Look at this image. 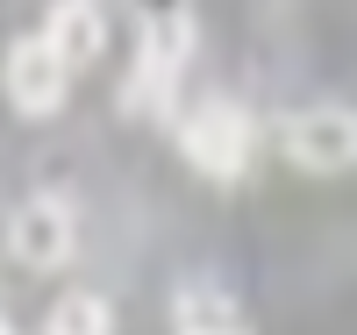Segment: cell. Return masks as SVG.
<instances>
[{
	"label": "cell",
	"instance_id": "1",
	"mask_svg": "<svg viewBox=\"0 0 357 335\" xmlns=\"http://www.w3.org/2000/svg\"><path fill=\"white\" fill-rule=\"evenodd\" d=\"M178 150H186V164L200 178H243L250 150H257V129L236 100H200L186 114V129H178Z\"/></svg>",
	"mask_w": 357,
	"mask_h": 335
},
{
	"label": "cell",
	"instance_id": "2",
	"mask_svg": "<svg viewBox=\"0 0 357 335\" xmlns=\"http://www.w3.org/2000/svg\"><path fill=\"white\" fill-rule=\"evenodd\" d=\"M72 235H79V221H72L65 200H57V193H29L8 215V257L22 271H57L72 257Z\"/></svg>",
	"mask_w": 357,
	"mask_h": 335
},
{
	"label": "cell",
	"instance_id": "3",
	"mask_svg": "<svg viewBox=\"0 0 357 335\" xmlns=\"http://www.w3.org/2000/svg\"><path fill=\"white\" fill-rule=\"evenodd\" d=\"M286 157L329 178V171H350L357 164V114L350 107H301L286 121Z\"/></svg>",
	"mask_w": 357,
	"mask_h": 335
},
{
	"label": "cell",
	"instance_id": "4",
	"mask_svg": "<svg viewBox=\"0 0 357 335\" xmlns=\"http://www.w3.org/2000/svg\"><path fill=\"white\" fill-rule=\"evenodd\" d=\"M65 57H57L43 36H22L8 43V57H0V86H8V107L15 114H57L65 107Z\"/></svg>",
	"mask_w": 357,
	"mask_h": 335
},
{
	"label": "cell",
	"instance_id": "5",
	"mask_svg": "<svg viewBox=\"0 0 357 335\" xmlns=\"http://www.w3.org/2000/svg\"><path fill=\"white\" fill-rule=\"evenodd\" d=\"M43 43L65 57V72L93 65V57L107 50V15H100V0H57L50 22H43Z\"/></svg>",
	"mask_w": 357,
	"mask_h": 335
},
{
	"label": "cell",
	"instance_id": "6",
	"mask_svg": "<svg viewBox=\"0 0 357 335\" xmlns=\"http://www.w3.org/2000/svg\"><path fill=\"white\" fill-rule=\"evenodd\" d=\"M172 321H178V335H243L229 286H215V279H186L178 286L172 293Z\"/></svg>",
	"mask_w": 357,
	"mask_h": 335
},
{
	"label": "cell",
	"instance_id": "7",
	"mask_svg": "<svg viewBox=\"0 0 357 335\" xmlns=\"http://www.w3.org/2000/svg\"><path fill=\"white\" fill-rule=\"evenodd\" d=\"M186 57H193V22L186 15H151V22H143V43H136V65L143 72H158V79L178 86Z\"/></svg>",
	"mask_w": 357,
	"mask_h": 335
},
{
	"label": "cell",
	"instance_id": "8",
	"mask_svg": "<svg viewBox=\"0 0 357 335\" xmlns=\"http://www.w3.org/2000/svg\"><path fill=\"white\" fill-rule=\"evenodd\" d=\"M43 335H114V314L100 293H57L43 314Z\"/></svg>",
	"mask_w": 357,
	"mask_h": 335
},
{
	"label": "cell",
	"instance_id": "9",
	"mask_svg": "<svg viewBox=\"0 0 357 335\" xmlns=\"http://www.w3.org/2000/svg\"><path fill=\"white\" fill-rule=\"evenodd\" d=\"M0 335H15V328H8V321H0Z\"/></svg>",
	"mask_w": 357,
	"mask_h": 335
}]
</instances>
